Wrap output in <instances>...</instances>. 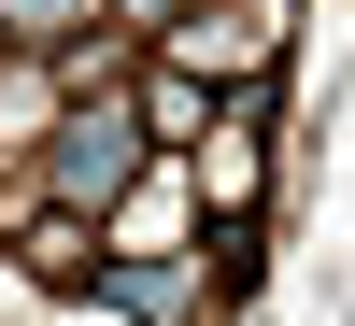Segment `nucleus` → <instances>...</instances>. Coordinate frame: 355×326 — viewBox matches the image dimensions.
<instances>
[{"label":"nucleus","instance_id":"1","mask_svg":"<svg viewBox=\"0 0 355 326\" xmlns=\"http://www.w3.org/2000/svg\"><path fill=\"white\" fill-rule=\"evenodd\" d=\"M128 170H142V114H128V100H100V114H71V128H57V199H71V213L128 199Z\"/></svg>","mask_w":355,"mask_h":326},{"label":"nucleus","instance_id":"2","mask_svg":"<svg viewBox=\"0 0 355 326\" xmlns=\"http://www.w3.org/2000/svg\"><path fill=\"white\" fill-rule=\"evenodd\" d=\"M100 284H114V298H128V312H157V326H171V312H185V298H199V284H185V270H100Z\"/></svg>","mask_w":355,"mask_h":326}]
</instances>
